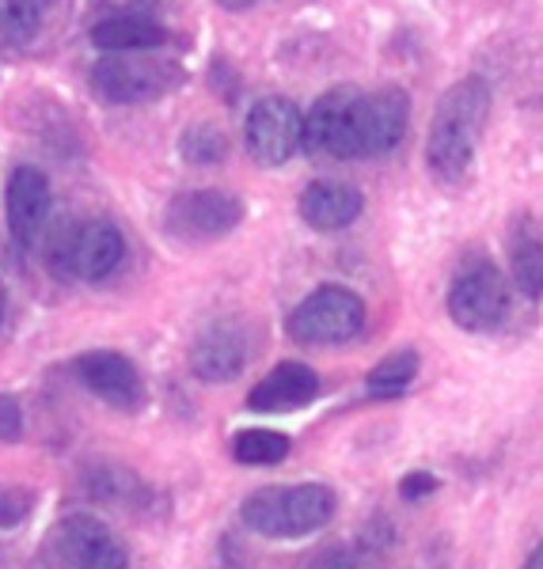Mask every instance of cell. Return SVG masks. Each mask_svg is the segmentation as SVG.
<instances>
[{"instance_id":"d4e9b609","label":"cell","mask_w":543,"mask_h":569,"mask_svg":"<svg viewBox=\"0 0 543 569\" xmlns=\"http://www.w3.org/2000/svg\"><path fill=\"white\" fill-rule=\"evenodd\" d=\"M23 437V407L16 395H0V440L16 445Z\"/></svg>"},{"instance_id":"e0dca14e","label":"cell","mask_w":543,"mask_h":569,"mask_svg":"<svg viewBox=\"0 0 543 569\" xmlns=\"http://www.w3.org/2000/svg\"><path fill=\"white\" fill-rule=\"evenodd\" d=\"M168 42V31L149 16H107L91 27V46L103 53H149Z\"/></svg>"},{"instance_id":"30bf717a","label":"cell","mask_w":543,"mask_h":569,"mask_svg":"<svg viewBox=\"0 0 543 569\" xmlns=\"http://www.w3.org/2000/svg\"><path fill=\"white\" fill-rule=\"evenodd\" d=\"M411 122V96L403 88H381L369 96H357L354 103V152L365 156H388L403 141Z\"/></svg>"},{"instance_id":"ffe728a7","label":"cell","mask_w":543,"mask_h":569,"mask_svg":"<svg viewBox=\"0 0 543 569\" xmlns=\"http://www.w3.org/2000/svg\"><path fill=\"white\" fill-rule=\"evenodd\" d=\"M289 448L293 440L278 429H239L233 437V460L239 467H278Z\"/></svg>"},{"instance_id":"d6986e66","label":"cell","mask_w":543,"mask_h":569,"mask_svg":"<svg viewBox=\"0 0 543 569\" xmlns=\"http://www.w3.org/2000/svg\"><path fill=\"white\" fill-rule=\"evenodd\" d=\"M88 493L99 501H110V505H122V509H141L149 501V486H145L137 475L122 471V467H91L88 471Z\"/></svg>"},{"instance_id":"9a60e30c","label":"cell","mask_w":543,"mask_h":569,"mask_svg":"<svg viewBox=\"0 0 543 569\" xmlns=\"http://www.w3.org/2000/svg\"><path fill=\"white\" fill-rule=\"evenodd\" d=\"M319 395V376L300 361H282L263 376L247 395V407L255 415H289V410L308 407Z\"/></svg>"},{"instance_id":"8fae6325","label":"cell","mask_w":543,"mask_h":569,"mask_svg":"<svg viewBox=\"0 0 543 569\" xmlns=\"http://www.w3.org/2000/svg\"><path fill=\"white\" fill-rule=\"evenodd\" d=\"M255 353V335L244 319H217L190 346V372L201 383H233Z\"/></svg>"},{"instance_id":"7c38bea8","label":"cell","mask_w":543,"mask_h":569,"mask_svg":"<svg viewBox=\"0 0 543 569\" xmlns=\"http://www.w3.org/2000/svg\"><path fill=\"white\" fill-rule=\"evenodd\" d=\"M362 91L357 88H330L312 103L305 118V137L300 149L330 156V160H357L354 152V103Z\"/></svg>"},{"instance_id":"9c48e42d","label":"cell","mask_w":543,"mask_h":569,"mask_svg":"<svg viewBox=\"0 0 543 569\" xmlns=\"http://www.w3.org/2000/svg\"><path fill=\"white\" fill-rule=\"evenodd\" d=\"M244 220V201L225 190H190L168 206V232L182 243H209L220 236L236 232Z\"/></svg>"},{"instance_id":"5bb4252c","label":"cell","mask_w":543,"mask_h":569,"mask_svg":"<svg viewBox=\"0 0 543 569\" xmlns=\"http://www.w3.org/2000/svg\"><path fill=\"white\" fill-rule=\"evenodd\" d=\"M50 206H53L50 179L39 168H31V163L16 168L4 190V217H8V232H12V240L23 251L39 243L46 220H50Z\"/></svg>"},{"instance_id":"ba28073f","label":"cell","mask_w":543,"mask_h":569,"mask_svg":"<svg viewBox=\"0 0 543 569\" xmlns=\"http://www.w3.org/2000/svg\"><path fill=\"white\" fill-rule=\"evenodd\" d=\"M300 137H305V114L293 99L266 96L251 110L244 122V144L263 168H282L300 152Z\"/></svg>"},{"instance_id":"7402d4cb","label":"cell","mask_w":543,"mask_h":569,"mask_svg":"<svg viewBox=\"0 0 543 569\" xmlns=\"http://www.w3.org/2000/svg\"><path fill=\"white\" fill-rule=\"evenodd\" d=\"M46 12H50V0H0V42H31Z\"/></svg>"},{"instance_id":"83f0119b","label":"cell","mask_w":543,"mask_h":569,"mask_svg":"<svg viewBox=\"0 0 543 569\" xmlns=\"http://www.w3.org/2000/svg\"><path fill=\"white\" fill-rule=\"evenodd\" d=\"M521 569H543V543H540L536 550H532L529 558H524V566H521Z\"/></svg>"},{"instance_id":"52a82bcc","label":"cell","mask_w":543,"mask_h":569,"mask_svg":"<svg viewBox=\"0 0 543 569\" xmlns=\"http://www.w3.org/2000/svg\"><path fill=\"white\" fill-rule=\"evenodd\" d=\"M46 550L61 569H130L122 539L91 512H69L53 525Z\"/></svg>"},{"instance_id":"ac0fdd59","label":"cell","mask_w":543,"mask_h":569,"mask_svg":"<svg viewBox=\"0 0 543 569\" xmlns=\"http://www.w3.org/2000/svg\"><path fill=\"white\" fill-rule=\"evenodd\" d=\"M510 273L513 284L524 300H540L543 297V243L536 232L521 228L510 243Z\"/></svg>"},{"instance_id":"6da1fadb","label":"cell","mask_w":543,"mask_h":569,"mask_svg":"<svg viewBox=\"0 0 543 569\" xmlns=\"http://www.w3.org/2000/svg\"><path fill=\"white\" fill-rule=\"evenodd\" d=\"M486 114H491V88H486L483 77L460 80L441 96L426 141V168L441 182H460L467 176Z\"/></svg>"},{"instance_id":"8992f818","label":"cell","mask_w":543,"mask_h":569,"mask_svg":"<svg viewBox=\"0 0 543 569\" xmlns=\"http://www.w3.org/2000/svg\"><path fill=\"white\" fill-rule=\"evenodd\" d=\"M182 69L149 53H107L91 66V88L107 103H149L179 88Z\"/></svg>"},{"instance_id":"4fadbf2b","label":"cell","mask_w":543,"mask_h":569,"mask_svg":"<svg viewBox=\"0 0 543 569\" xmlns=\"http://www.w3.org/2000/svg\"><path fill=\"white\" fill-rule=\"evenodd\" d=\"M72 372L85 388L103 399L107 407L115 410H137L145 399V383H141V372L137 365L130 361L126 353H115V350H91V353H80L72 361Z\"/></svg>"},{"instance_id":"cb8c5ba5","label":"cell","mask_w":543,"mask_h":569,"mask_svg":"<svg viewBox=\"0 0 543 569\" xmlns=\"http://www.w3.org/2000/svg\"><path fill=\"white\" fill-rule=\"evenodd\" d=\"M34 509V490H27V486H0V531H12L20 528L27 517H31Z\"/></svg>"},{"instance_id":"7a4b0ae2","label":"cell","mask_w":543,"mask_h":569,"mask_svg":"<svg viewBox=\"0 0 543 569\" xmlns=\"http://www.w3.org/2000/svg\"><path fill=\"white\" fill-rule=\"evenodd\" d=\"M338 512L335 490L324 482L263 486L239 505V520L263 539H308L324 531Z\"/></svg>"},{"instance_id":"484cf974","label":"cell","mask_w":543,"mask_h":569,"mask_svg":"<svg viewBox=\"0 0 543 569\" xmlns=\"http://www.w3.org/2000/svg\"><path fill=\"white\" fill-rule=\"evenodd\" d=\"M434 490H437V479L430 471H411L399 479V498H407V501H422Z\"/></svg>"},{"instance_id":"44dd1931","label":"cell","mask_w":543,"mask_h":569,"mask_svg":"<svg viewBox=\"0 0 543 569\" xmlns=\"http://www.w3.org/2000/svg\"><path fill=\"white\" fill-rule=\"evenodd\" d=\"M414 376H418V353L395 350L384 357V361L373 365V372L365 376V391H369L373 399H395V395H403L411 388Z\"/></svg>"},{"instance_id":"277c9868","label":"cell","mask_w":543,"mask_h":569,"mask_svg":"<svg viewBox=\"0 0 543 569\" xmlns=\"http://www.w3.org/2000/svg\"><path fill=\"white\" fill-rule=\"evenodd\" d=\"M365 327V300L346 284H319L285 319L297 346H343Z\"/></svg>"},{"instance_id":"3957f363","label":"cell","mask_w":543,"mask_h":569,"mask_svg":"<svg viewBox=\"0 0 543 569\" xmlns=\"http://www.w3.org/2000/svg\"><path fill=\"white\" fill-rule=\"evenodd\" d=\"M126 240L110 220H72L46 243V262L58 278L103 281L122 266Z\"/></svg>"},{"instance_id":"603a6c76","label":"cell","mask_w":543,"mask_h":569,"mask_svg":"<svg viewBox=\"0 0 543 569\" xmlns=\"http://www.w3.org/2000/svg\"><path fill=\"white\" fill-rule=\"evenodd\" d=\"M179 156L195 168H214L228 156V141L217 126H190L179 141Z\"/></svg>"},{"instance_id":"4316f807","label":"cell","mask_w":543,"mask_h":569,"mask_svg":"<svg viewBox=\"0 0 543 569\" xmlns=\"http://www.w3.org/2000/svg\"><path fill=\"white\" fill-rule=\"evenodd\" d=\"M308 569H357V558L349 555L346 547H330V550H324V555L312 558Z\"/></svg>"},{"instance_id":"2e32d148","label":"cell","mask_w":543,"mask_h":569,"mask_svg":"<svg viewBox=\"0 0 543 569\" xmlns=\"http://www.w3.org/2000/svg\"><path fill=\"white\" fill-rule=\"evenodd\" d=\"M300 220L316 232H343V228L354 224L365 209V198L357 187L349 182H335V179H316L305 187V194L297 201Z\"/></svg>"},{"instance_id":"f1b7e54d","label":"cell","mask_w":543,"mask_h":569,"mask_svg":"<svg viewBox=\"0 0 543 569\" xmlns=\"http://www.w3.org/2000/svg\"><path fill=\"white\" fill-rule=\"evenodd\" d=\"M220 8H228V12H244V8H251L255 0H217Z\"/></svg>"},{"instance_id":"f546056e","label":"cell","mask_w":543,"mask_h":569,"mask_svg":"<svg viewBox=\"0 0 543 569\" xmlns=\"http://www.w3.org/2000/svg\"><path fill=\"white\" fill-rule=\"evenodd\" d=\"M0 319H4V284H0Z\"/></svg>"},{"instance_id":"5b68a950","label":"cell","mask_w":543,"mask_h":569,"mask_svg":"<svg viewBox=\"0 0 543 569\" xmlns=\"http://www.w3.org/2000/svg\"><path fill=\"white\" fill-rule=\"evenodd\" d=\"M513 308L510 281L494 262H472L448 284V319L467 335H494Z\"/></svg>"}]
</instances>
